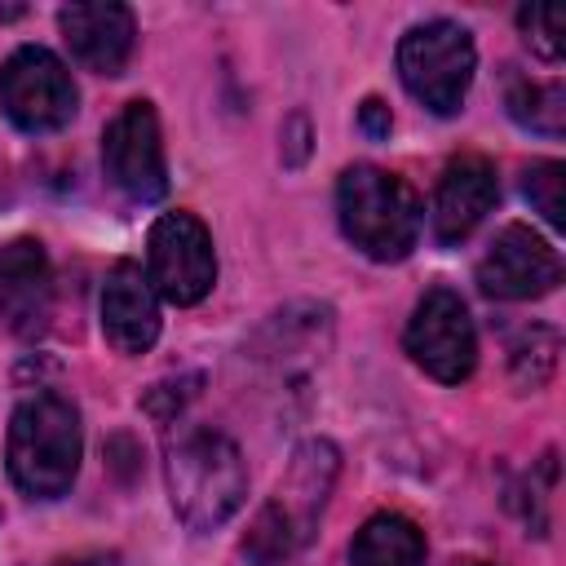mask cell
Returning <instances> with one entry per match:
<instances>
[{
    "label": "cell",
    "mask_w": 566,
    "mask_h": 566,
    "mask_svg": "<svg viewBox=\"0 0 566 566\" xmlns=\"http://www.w3.org/2000/svg\"><path fill=\"white\" fill-rule=\"evenodd\" d=\"M84 460V424L71 398L40 389L27 394L9 416L4 469L9 482L31 500H62L75 486Z\"/></svg>",
    "instance_id": "6da1fadb"
},
{
    "label": "cell",
    "mask_w": 566,
    "mask_h": 566,
    "mask_svg": "<svg viewBox=\"0 0 566 566\" xmlns=\"http://www.w3.org/2000/svg\"><path fill=\"white\" fill-rule=\"evenodd\" d=\"M164 482L172 513L190 531L226 526L248 500L243 451L221 429H181L164 451Z\"/></svg>",
    "instance_id": "7a4b0ae2"
},
{
    "label": "cell",
    "mask_w": 566,
    "mask_h": 566,
    "mask_svg": "<svg viewBox=\"0 0 566 566\" xmlns=\"http://www.w3.org/2000/svg\"><path fill=\"white\" fill-rule=\"evenodd\" d=\"M336 473H340V451L327 438H310L292 451V464L279 478L274 500L261 509V517L243 544L252 566H287V557L310 539Z\"/></svg>",
    "instance_id": "3957f363"
},
{
    "label": "cell",
    "mask_w": 566,
    "mask_h": 566,
    "mask_svg": "<svg viewBox=\"0 0 566 566\" xmlns=\"http://www.w3.org/2000/svg\"><path fill=\"white\" fill-rule=\"evenodd\" d=\"M336 221L363 256L402 261L420 239V199L398 172L349 164L336 181Z\"/></svg>",
    "instance_id": "277c9868"
},
{
    "label": "cell",
    "mask_w": 566,
    "mask_h": 566,
    "mask_svg": "<svg viewBox=\"0 0 566 566\" xmlns=\"http://www.w3.org/2000/svg\"><path fill=\"white\" fill-rule=\"evenodd\" d=\"M398 80L402 88L433 115H455L469 97L473 71H478V49L469 27L451 18H429L402 31L398 40Z\"/></svg>",
    "instance_id": "5b68a950"
},
{
    "label": "cell",
    "mask_w": 566,
    "mask_h": 566,
    "mask_svg": "<svg viewBox=\"0 0 566 566\" xmlns=\"http://www.w3.org/2000/svg\"><path fill=\"white\" fill-rule=\"evenodd\" d=\"M0 111L13 128L40 137L57 133L80 111V88L57 53L44 44H22L0 66Z\"/></svg>",
    "instance_id": "8992f818"
},
{
    "label": "cell",
    "mask_w": 566,
    "mask_h": 566,
    "mask_svg": "<svg viewBox=\"0 0 566 566\" xmlns=\"http://www.w3.org/2000/svg\"><path fill=\"white\" fill-rule=\"evenodd\" d=\"M146 279L172 305H199L217 283V248L208 226L186 212H159L146 234Z\"/></svg>",
    "instance_id": "52a82bcc"
},
{
    "label": "cell",
    "mask_w": 566,
    "mask_h": 566,
    "mask_svg": "<svg viewBox=\"0 0 566 566\" xmlns=\"http://www.w3.org/2000/svg\"><path fill=\"white\" fill-rule=\"evenodd\" d=\"M402 345H407L411 363L442 385H460L478 367V332H473L469 305L451 287H429L416 301Z\"/></svg>",
    "instance_id": "ba28073f"
},
{
    "label": "cell",
    "mask_w": 566,
    "mask_h": 566,
    "mask_svg": "<svg viewBox=\"0 0 566 566\" xmlns=\"http://www.w3.org/2000/svg\"><path fill=\"white\" fill-rule=\"evenodd\" d=\"M102 168L111 186L133 203H155L168 190V159L159 137V115L150 102H124L102 133Z\"/></svg>",
    "instance_id": "9c48e42d"
},
{
    "label": "cell",
    "mask_w": 566,
    "mask_h": 566,
    "mask_svg": "<svg viewBox=\"0 0 566 566\" xmlns=\"http://www.w3.org/2000/svg\"><path fill=\"white\" fill-rule=\"evenodd\" d=\"M562 283L557 248L531 226H504L478 261V287L495 301H535Z\"/></svg>",
    "instance_id": "30bf717a"
},
{
    "label": "cell",
    "mask_w": 566,
    "mask_h": 566,
    "mask_svg": "<svg viewBox=\"0 0 566 566\" xmlns=\"http://www.w3.org/2000/svg\"><path fill=\"white\" fill-rule=\"evenodd\" d=\"M500 199V177L495 164L486 155H460L442 168L438 190H433V208H429V230L442 248L469 239L482 217L495 208Z\"/></svg>",
    "instance_id": "8fae6325"
},
{
    "label": "cell",
    "mask_w": 566,
    "mask_h": 566,
    "mask_svg": "<svg viewBox=\"0 0 566 566\" xmlns=\"http://www.w3.org/2000/svg\"><path fill=\"white\" fill-rule=\"evenodd\" d=\"M57 27L71 57L93 75H119L137 44V18L128 4H115V0L66 4L57 9Z\"/></svg>",
    "instance_id": "7c38bea8"
},
{
    "label": "cell",
    "mask_w": 566,
    "mask_h": 566,
    "mask_svg": "<svg viewBox=\"0 0 566 566\" xmlns=\"http://www.w3.org/2000/svg\"><path fill=\"white\" fill-rule=\"evenodd\" d=\"M53 314V270L40 239L0 243V318L13 336H40Z\"/></svg>",
    "instance_id": "4fadbf2b"
},
{
    "label": "cell",
    "mask_w": 566,
    "mask_h": 566,
    "mask_svg": "<svg viewBox=\"0 0 566 566\" xmlns=\"http://www.w3.org/2000/svg\"><path fill=\"white\" fill-rule=\"evenodd\" d=\"M159 327H164L159 292L150 287L142 265H133V261L111 265V274L102 283V336L119 354H146L159 340Z\"/></svg>",
    "instance_id": "5bb4252c"
},
{
    "label": "cell",
    "mask_w": 566,
    "mask_h": 566,
    "mask_svg": "<svg viewBox=\"0 0 566 566\" xmlns=\"http://www.w3.org/2000/svg\"><path fill=\"white\" fill-rule=\"evenodd\" d=\"M349 566H424V531L402 513H376L354 535Z\"/></svg>",
    "instance_id": "9a60e30c"
},
{
    "label": "cell",
    "mask_w": 566,
    "mask_h": 566,
    "mask_svg": "<svg viewBox=\"0 0 566 566\" xmlns=\"http://www.w3.org/2000/svg\"><path fill=\"white\" fill-rule=\"evenodd\" d=\"M504 102H509V115L539 133V137H562L566 128V93L557 80H526V75H509V88H504Z\"/></svg>",
    "instance_id": "2e32d148"
},
{
    "label": "cell",
    "mask_w": 566,
    "mask_h": 566,
    "mask_svg": "<svg viewBox=\"0 0 566 566\" xmlns=\"http://www.w3.org/2000/svg\"><path fill=\"white\" fill-rule=\"evenodd\" d=\"M517 31L526 49L544 62H557L566 49V13L557 4H522L517 9Z\"/></svg>",
    "instance_id": "e0dca14e"
},
{
    "label": "cell",
    "mask_w": 566,
    "mask_h": 566,
    "mask_svg": "<svg viewBox=\"0 0 566 566\" xmlns=\"http://www.w3.org/2000/svg\"><path fill=\"white\" fill-rule=\"evenodd\" d=\"M522 190H526V199L535 203V212H539L553 230L566 226V168H562L557 159L531 164L526 177H522Z\"/></svg>",
    "instance_id": "ac0fdd59"
},
{
    "label": "cell",
    "mask_w": 566,
    "mask_h": 566,
    "mask_svg": "<svg viewBox=\"0 0 566 566\" xmlns=\"http://www.w3.org/2000/svg\"><path fill=\"white\" fill-rule=\"evenodd\" d=\"M358 128H363L371 142L389 137V106H385L380 97H367V102L358 106Z\"/></svg>",
    "instance_id": "d6986e66"
},
{
    "label": "cell",
    "mask_w": 566,
    "mask_h": 566,
    "mask_svg": "<svg viewBox=\"0 0 566 566\" xmlns=\"http://www.w3.org/2000/svg\"><path fill=\"white\" fill-rule=\"evenodd\" d=\"M57 566H88V562H57ZM93 566H111V562H93Z\"/></svg>",
    "instance_id": "ffe728a7"
}]
</instances>
